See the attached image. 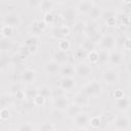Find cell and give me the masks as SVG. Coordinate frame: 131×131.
<instances>
[{"instance_id":"56","label":"cell","mask_w":131,"mask_h":131,"mask_svg":"<svg viewBox=\"0 0 131 131\" xmlns=\"http://www.w3.org/2000/svg\"><path fill=\"white\" fill-rule=\"evenodd\" d=\"M61 131H71V130H68V129H66V130H61Z\"/></svg>"},{"instance_id":"38","label":"cell","mask_w":131,"mask_h":131,"mask_svg":"<svg viewBox=\"0 0 131 131\" xmlns=\"http://www.w3.org/2000/svg\"><path fill=\"white\" fill-rule=\"evenodd\" d=\"M51 95L53 96V98H56V97L64 95V91L62 89H60V88H56V89L51 90Z\"/></svg>"},{"instance_id":"36","label":"cell","mask_w":131,"mask_h":131,"mask_svg":"<svg viewBox=\"0 0 131 131\" xmlns=\"http://www.w3.org/2000/svg\"><path fill=\"white\" fill-rule=\"evenodd\" d=\"M87 56L89 57L90 62H92V63H97V50H93V51L89 52Z\"/></svg>"},{"instance_id":"50","label":"cell","mask_w":131,"mask_h":131,"mask_svg":"<svg viewBox=\"0 0 131 131\" xmlns=\"http://www.w3.org/2000/svg\"><path fill=\"white\" fill-rule=\"evenodd\" d=\"M37 25H38L39 29H40L42 32H43V31L46 29V27H47V25L45 24V21H44L43 19H42V20H38V21H37Z\"/></svg>"},{"instance_id":"44","label":"cell","mask_w":131,"mask_h":131,"mask_svg":"<svg viewBox=\"0 0 131 131\" xmlns=\"http://www.w3.org/2000/svg\"><path fill=\"white\" fill-rule=\"evenodd\" d=\"M59 29H60V33H61L62 38H66V37L69 35V33H70L69 27H67V26H61V27H59Z\"/></svg>"},{"instance_id":"45","label":"cell","mask_w":131,"mask_h":131,"mask_svg":"<svg viewBox=\"0 0 131 131\" xmlns=\"http://www.w3.org/2000/svg\"><path fill=\"white\" fill-rule=\"evenodd\" d=\"M52 36L54 37V38H56V39H63L62 38V36H61V33H60V29H59V27L58 28H55L53 31H52Z\"/></svg>"},{"instance_id":"26","label":"cell","mask_w":131,"mask_h":131,"mask_svg":"<svg viewBox=\"0 0 131 131\" xmlns=\"http://www.w3.org/2000/svg\"><path fill=\"white\" fill-rule=\"evenodd\" d=\"M70 48H71V42L68 39L63 38V39H60L59 40V42H58V49L63 50V51H67Z\"/></svg>"},{"instance_id":"2","label":"cell","mask_w":131,"mask_h":131,"mask_svg":"<svg viewBox=\"0 0 131 131\" xmlns=\"http://www.w3.org/2000/svg\"><path fill=\"white\" fill-rule=\"evenodd\" d=\"M83 33L85 34V36L87 37V39H90V40H92L95 43H96L97 38L99 40V36H98L99 35V28H98V25L95 21L86 23Z\"/></svg>"},{"instance_id":"55","label":"cell","mask_w":131,"mask_h":131,"mask_svg":"<svg viewBox=\"0 0 131 131\" xmlns=\"http://www.w3.org/2000/svg\"><path fill=\"white\" fill-rule=\"evenodd\" d=\"M2 27H3V25H1V24H0V34H1V30H2Z\"/></svg>"},{"instance_id":"23","label":"cell","mask_w":131,"mask_h":131,"mask_svg":"<svg viewBox=\"0 0 131 131\" xmlns=\"http://www.w3.org/2000/svg\"><path fill=\"white\" fill-rule=\"evenodd\" d=\"M55 5V2L54 1H48V0H42L40 1V4H39V7L40 10L44 11L45 13L46 12H50V9L53 8V6Z\"/></svg>"},{"instance_id":"22","label":"cell","mask_w":131,"mask_h":131,"mask_svg":"<svg viewBox=\"0 0 131 131\" xmlns=\"http://www.w3.org/2000/svg\"><path fill=\"white\" fill-rule=\"evenodd\" d=\"M59 73L62 77H72L75 73V68L71 64H62L60 67V70H59Z\"/></svg>"},{"instance_id":"37","label":"cell","mask_w":131,"mask_h":131,"mask_svg":"<svg viewBox=\"0 0 131 131\" xmlns=\"http://www.w3.org/2000/svg\"><path fill=\"white\" fill-rule=\"evenodd\" d=\"M37 94H38V91L35 90V89H28V90L25 91L26 98H34Z\"/></svg>"},{"instance_id":"42","label":"cell","mask_w":131,"mask_h":131,"mask_svg":"<svg viewBox=\"0 0 131 131\" xmlns=\"http://www.w3.org/2000/svg\"><path fill=\"white\" fill-rule=\"evenodd\" d=\"M8 102H9V99L7 98V96H0V110L5 108Z\"/></svg>"},{"instance_id":"27","label":"cell","mask_w":131,"mask_h":131,"mask_svg":"<svg viewBox=\"0 0 131 131\" xmlns=\"http://www.w3.org/2000/svg\"><path fill=\"white\" fill-rule=\"evenodd\" d=\"M13 33V28L10 27V26H6V25H3L2 27V30H1V35L4 37V38H9Z\"/></svg>"},{"instance_id":"9","label":"cell","mask_w":131,"mask_h":131,"mask_svg":"<svg viewBox=\"0 0 131 131\" xmlns=\"http://www.w3.org/2000/svg\"><path fill=\"white\" fill-rule=\"evenodd\" d=\"M69 105H70V102L66 95H62V96H59V97H56L53 99V106L55 110L64 112Z\"/></svg>"},{"instance_id":"51","label":"cell","mask_w":131,"mask_h":131,"mask_svg":"<svg viewBox=\"0 0 131 131\" xmlns=\"http://www.w3.org/2000/svg\"><path fill=\"white\" fill-rule=\"evenodd\" d=\"M27 4L30 6V7H39V4H40V1H32V0H29L27 2Z\"/></svg>"},{"instance_id":"28","label":"cell","mask_w":131,"mask_h":131,"mask_svg":"<svg viewBox=\"0 0 131 131\" xmlns=\"http://www.w3.org/2000/svg\"><path fill=\"white\" fill-rule=\"evenodd\" d=\"M85 21H82V20H79L77 23H75L73 25V30L75 33H83L84 32V28H85Z\"/></svg>"},{"instance_id":"8","label":"cell","mask_w":131,"mask_h":131,"mask_svg":"<svg viewBox=\"0 0 131 131\" xmlns=\"http://www.w3.org/2000/svg\"><path fill=\"white\" fill-rule=\"evenodd\" d=\"M130 104H131L130 98H129V97H126V96H123V97H121V98L115 99V102H114L115 107H116L118 111H121V112H126V111H128L129 107H130Z\"/></svg>"},{"instance_id":"11","label":"cell","mask_w":131,"mask_h":131,"mask_svg":"<svg viewBox=\"0 0 131 131\" xmlns=\"http://www.w3.org/2000/svg\"><path fill=\"white\" fill-rule=\"evenodd\" d=\"M55 62H57L58 64L62 66V64H66L69 60V54L67 53V51H63V50H60V49H56L53 53V59Z\"/></svg>"},{"instance_id":"7","label":"cell","mask_w":131,"mask_h":131,"mask_svg":"<svg viewBox=\"0 0 131 131\" xmlns=\"http://www.w3.org/2000/svg\"><path fill=\"white\" fill-rule=\"evenodd\" d=\"M114 126L118 131H125L130 126V120L126 116H120L114 121Z\"/></svg>"},{"instance_id":"35","label":"cell","mask_w":131,"mask_h":131,"mask_svg":"<svg viewBox=\"0 0 131 131\" xmlns=\"http://www.w3.org/2000/svg\"><path fill=\"white\" fill-rule=\"evenodd\" d=\"M9 117H10V113H9V111H8L7 107L0 110V119H1V120L5 121V120H7Z\"/></svg>"},{"instance_id":"4","label":"cell","mask_w":131,"mask_h":131,"mask_svg":"<svg viewBox=\"0 0 131 131\" xmlns=\"http://www.w3.org/2000/svg\"><path fill=\"white\" fill-rule=\"evenodd\" d=\"M102 79L104 82H106L107 84H114V83H117L118 80H119V73L116 69L114 68H108V69H105L103 72H102Z\"/></svg>"},{"instance_id":"48","label":"cell","mask_w":131,"mask_h":131,"mask_svg":"<svg viewBox=\"0 0 131 131\" xmlns=\"http://www.w3.org/2000/svg\"><path fill=\"white\" fill-rule=\"evenodd\" d=\"M26 49L30 53H35L37 51V49H38V44H36V45H28Z\"/></svg>"},{"instance_id":"33","label":"cell","mask_w":131,"mask_h":131,"mask_svg":"<svg viewBox=\"0 0 131 131\" xmlns=\"http://www.w3.org/2000/svg\"><path fill=\"white\" fill-rule=\"evenodd\" d=\"M54 18H55V16H54L51 12H46V13L44 14L43 20L45 21L46 25H48V24H52V23L54 21Z\"/></svg>"},{"instance_id":"41","label":"cell","mask_w":131,"mask_h":131,"mask_svg":"<svg viewBox=\"0 0 131 131\" xmlns=\"http://www.w3.org/2000/svg\"><path fill=\"white\" fill-rule=\"evenodd\" d=\"M31 32L33 34H35V35H38V34H41L42 33V31L39 29V27L37 25V21H34L32 24V26H31Z\"/></svg>"},{"instance_id":"5","label":"cell","mask_w":131,"mask_h":131,"mask_svg":"<svg viewBox=\"0 0 131 131\" xmlns=\"http://www.w3.org/2000/svg\"><path fill=\"white\" fill-rule=\"evenodd\" d=\"M75 72L78 74V76L80 78L85 79V78H88L91 75L92 70H91V67L88 63H86L84 61H80V62L77 63L76 68H75Z\"/></svg>"},{"instance_id":"29","label":"cell","mask_w":131,"mask_h":131,"mask_svg":"<svg viewBox=\"0 0 131 131\" xmlns=\"http://www.w3.org/2000/svg\"><path fill=\"white\" fill-rule=\"evenodd\" d=\"M89 124H90L91 127H93V128H98V127L101 125V120H100V118H98L97 116H94V117H92L91 119H89Z\"/></svg>"},{"instance_id":"17","label":"cell","mask_w":131,"mask_h":131,"mask_svg":"<svg viewBox=\"0 0 131 131\" xmlns=\"http://www.w3.org/2000/svg\"><path fill=\"white\" fill-rule=\"evenodd\" d=\"M35 77H36V73H35L34 70L26 69L21 73L20 79H21V82H24V83H31V82H33L35 80Z\"/></svg>"},{"instance_id":"47","label":"cell","mask_w":131,"mask_h":131,"mask_svg":"<svg viewBox=\"0 0 131 131\" xmlns=\"http://www.w3.org/2000/svg\"><path fill=\"white\" fill-rule=\"evenodd\" d=\"M123 96H124V92H123L122 89H116V90L114 91V97H115V99L121 98V97H123Z\"/></svg>"},{"instance_id":"40","label":"cell","mask_w":131,"mask_h":131,"mask_svg":"<svg viewBox=\"0 0 131 131\" xmlns=\"http://www.w3.org/2000/svg\"><path fill=\"white\" fill-rule=\"evenodd\" d=\"M40 131H53V125L51 123H44L40 127Z\"/></svg>"},{"instance_id":"46","label":"cell","mask_w":131,"mask_h":131,"mask_svg":"<svg viewBox=\"0 0 131 131\" xmlns=\"http://www.w3.org/2000/svg\"><path fill=\"white\" fill-rule=\"evenodd\" d=\"M36 44H38V42H37V39L35 36H31L27 39V46L28 45H36Z\"/></svg>"},{"instance_id":"49","label":"cell","mask_w":131,"mask_h":131,"mask_svg":"<svg viewBox=\"0 0 131 131\" xmlns=\"http://www.w3.org/2000/svg\"><path fill=\"white\" fill-rule=\"evenodd\" d=\"M14 95H15V97H16L17 99H20V100L26 98V95H25V90H20V91L16 92Z\"/></svg>"},{"instance_id":"1","label":"cell","mask_w":131,"mask_h":131,"mask_svg":"<svg viewBox=\"0 0 131 131\" xmlns=\"http://www.w3.org/2000/svg\"><path fill=\"white\" fill-rule=\"evenodd\" d=\"M101 90H102V87L98 81H91L90 83H88L81 89V92L89 98V97L96 96V95L100 94Z\"/></svg>"},{"instance_id":"6","label":"cell","mask_w":131,"mask_h":131,"mask_svg":"<svg viewBox=\"0 0 131 131\" xmlns=\"http://www.w3.org/2000/svg\"><path fill=\"white\" fill-rule=\"evenodd\" d=\"M60 16L66 23H74L77 17V10L73 7H67L61 10Z\"/></svg>"},{"instance_id":"16","label":"cell","mask_w":131,"mask_h":131,"mask_svg":"<svg viewBox=\"0 0 131 131\" xmlns=\"http://www.w3.org/2000/svg\"><path fill=\"white\" fill-rule=\"evenodd\" d=\"M75 124L76 126H78L79 128H84L88 125L89 123V117L86 113H80L78 116H76L75 118Z\"/></svg>"},{"instance_id":"12","label":"cell","mask_w":131,"mask_h":131,"mask_svg":"<svg viewBox=\"0 0 131 131\" xmlns=\"http://www.w3.org/2000/svg\"><path fill=\"white\" fill-rule=\"evenodd\" d=\"M94 5H95L94 2L89 1V0H84V1L78 2L75 9H76L77 11L81 12V13H86V14H87V13L90 11V9H91Z\"/></svg>"},{"instance_id":"18","label":"cell","mask_w":131,"mask_h":131,"mask_svg":"<svg viewBox=\"0 0 131 131\" xmlns=\"http://www.w3.org/2000/svg\"><path fill=\"white\" fill-rule=\"evenodd\" d=\"M60 64H58L57 62H55L54 60H50L48 61L46 64H45V71L49 74H56V73H59V70H60Z\"/></svg>"},{"instance_id":"19","label":"cell","mask_w":131,"mask_h":131,"mask_svg":"<svg viewBox=\"0 0 131 131\" xmlns=\"http://www.w3.org/2000/svg\"><path fill=\"white\" fill-rule=\"evenodd\" d=\"M108 57H110V51L104 50V49L97 50V63L104 64L108 62Z\"/></svg>"},{"instance_id":"34","label":"cell","mask_w":131,"mask_h":131,"mask_svg":"<svg viewBox=\"0 0 131 131\" xmlns=\"http://www.w3.org/2000/svg\"><path fill=\"white\" fill-rule=\"evenodd\" d=\"M45 101V98L43 96H41L40 94H37L34 98H33V104L35 105H42Z\"/></svg>"},{"instance_id":"20","label":"cell","mask_w":131,"mask_h":131,"mask_svg":"<svg viewBox=\"0 0 131 131\" xmlns=\"http://www.w3.org/2000/svg\"><path fill=\"white\" fill-rule=\"evenodd\" d=\"M64 112H66V116H67L68 118H75L76 116H78V115H79L80 113H82L83 111H82V107L73 104V105H71V106L69 105L68 108H67Z\"/></svg>"},{"instance_id":"32","label":"cell","mask_w":131,"mask_h":131,"mask_svg":"<svg viewBox=\"0 0 131 131\" xmlns=\"http://www.w3.org/2000/svg\"><path fill=\"white\" fill-rule=\"evenodd\" d=\"M17 131H34V127H33V125L30 124V123H23V124L18 127Z\"/></svg>"},{"instance_id":"30","label":"cell","mask_w":131,"mask_h":131,"mask_svg":"<svg viewBox=\"0 0 131 131\" xmlns=\"http://www.w3.org/2000/svg\"><path fill=\"white\" fill-rule=\"evenodd\" d=\"M74 54H75V56H76L78 59H83L84 57H86V56L88 55V53H87L84 49H82L81 47L78 48V49H76L75 52H74Z\"/></svg>"},{"instance_id":"14","label":"cell","mask_w":131,"mask_h":131,"mask_svg":"<svg viewBox=\"0 0 131 131\" xmlns=\"http://www.w3.org/2000/svg\"><path fill=\"white\" fill-rule=\"evenodd\" d=\"M73 102H74L75 105H78V106H80V107L83 108L84 106H86L88 104L89 98L80 91V92H78V93L75 94V96L73 98Z\"/></svg>"},{"instance_id":"24","label":"cell","mask_w":131,"mask_h":131,"mask_svg":"<svg viewBox=\"0 0 131 131\" xmlns=\"http://www.w3.org/2000/svg\"><path fill=\"white\" fill-rule=\"evenodd\" d=\"M95 46H96V43H95V42H93V41L90 40V39H87V40L83 41V43H82V45H81V48L84 49L87 53H89V52L95 50Z\"/></svg>"},{"instance_id":"39","label":"cell","mask_w":131,"mask_h":131,"mask_svg":"<svg viewBox=\"0 0 131 131\" xmlns=\"http://www.w3.org/2000/svg\"><path fill=\"white\" fill-rule=\"evenodd\" d=\"M10 90H11V92L14 93V94H15L16 92L20 91V90H24V89H23V84H21V83H14V84L11 86Z\"/></svg>"},{"instance_id":"3","label":"cell","mask_w":131,"mask_h":131,"mask_svg":"<svg viewBox=\"0 0 131 131\" xmlns=\"http://www.w3.org/2000/svg\"><path fill=\"white\" fill-rule=\"evenodd\" d=\"M99 46L104 50H112L116 46V38L112 34H105L99 38Z\"/></svg>"},{"instance_id":"52","label":"cell","mask_w":131,"mask_h":131,"mask_svg":"<svg viewBox=\"0 0 131 131\" xmlns=\"http://www.w3.org/2000/svg\"><path fill=\"white\" fill-rule=\"evenodd\" d=\"M123 48H125L126 50H130V39H129V38H127L126 41L124 42V44H123Z\"/></svg>"},{"instance_id":"13","label":"cell","mask_w":131,"mask_h":131,"mask_svg":"<svg viewBox=\"0 0 131 131\" xmlns=\"http://www.w3.org/2000/svg\"><path fill=\"white\" fill-rule=\"evenodd\" d=\"M75 86V80L73 77H62L59 82V88L63 91H70Z\"/></svg>"},{"instance_id":"43","label":"cell","mask_w":131,"mask_h":131,"mask_svg":"<svg viewBox=\"0 0 131 131\" xmlns=\"http://www.w3.org/2000/svg\"><path fill=\"white\" fill-rule=\"evenodd\" d=\"M62 116H63V112L62 111H58V110L54 108V111L52 112V118L54 120H59Z\"/></svg>"},{"instance_id":"25","label":"cell","mask_w":131,"mask_h":131,"mask_svg":"<svg viewBox=\"0 0 131 131\" xmlns=\"http://www.w3.org/2000/svg\"><path fill=\"white\" fill-rule=\"evenodd\" d=\"M12 41L10 38H4L2 37L0 39V50L2 51H6V50H9L11 47H12Z\"/></svg>"},{"instance_id":"31","label":"cell","mask_w":131,"mask_h":131,"mask_svg":"<svg viewBox=\"0 0 131 131\" xmlns=\"http://www.w3.org/2000/svg\"><path fill=\"white\" fill-rule=\"evenodd\" d=\"M38 94H40L41 96H43V97L45 98V97H47V96L51 95V89H50L49 87H47V86H43V87H41V88H40V90H39Z\"/></svg>"},{"instance_id":"54","label":"cell","mask_w":131,"mask_h":131,"mask_svg":"<svg viewBox=\"0 0 131 131\" xmlns=\"http://www.w3.org/2000/svg\"><path fill=\"white\" fill-rule=\"evenodd\" d=\"M75 131H86L85 129H83V128H78L77 130H75Z\"/></svg>"},{"instance_id":"15","label":"cell","mask_w":131,"mask_h":131,"mask_svg":"<svg viewBox=\"0 0 131 131\" xmlns=\"http://www.w3.org/2000/svg\"><path fill=\"white\" fill-rule=\"evenodd\" d=\"M123 54L120 51H112L110 52V57H108V62L112 66H120L123 62Z\"/></svg>"},{"instance_id":"21","label":"cell","mask_w":131,"mask_h":131,"mask_svg":"<svg viewBox=\"0 0 131 131\" xmlns=\"http://www.w3.org/2000/svg\"><path fill=\"white\" fill-rule=\"evenodd\" d=\"M102 10H103V9H102L101 7L94 5V6H93V7L90 9V11H89L87 14H88L89 18H91V19L94 21L95 19H97V18L101 17V14H102Z\"/></svg>"},{"instance_id":"10","label":"cell","mask_w":131,"mask_h":131,"mask_svg":"<svg viewBox=\"0 0 131 131\" xmlns=\"http://www.w3.org/2000/svg\"><path fill=\"white\" fill-rule=\"evenodd\" d=\"M4 24L6 26H10V27H15L18 26L20 24V16L18 13L16 12H9L6 14V16L4 17Z\"/></svg>"},{"instance_id":"53","label":"cell","mask_w":131,"mask_h":131,"mask_svg":"<svg viewBox=\"0 0 131 131\" xmlns=\"http://www.w3.org/2000/svg\"><path fill=\"white\" fill-rule=\"evenodd\" d=\"M6 63H7V59H6V57H5V56L0 57V68H4V67L6 66Z\"/></svg>"}]
</instances>
